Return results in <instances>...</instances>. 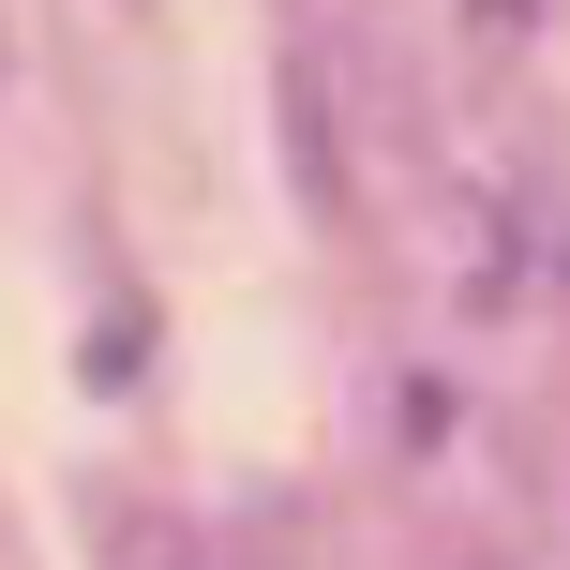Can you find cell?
Masks as SVG:
<instances>
[{
    "label": "cell",
    "instance_id": "6da1fadb",
    "mask_svg": "<svg viewBox=\"0 0 570 570\" xmlns=\"http://www.w3.org/2000/svg\"><path fill=\"white\" fill-rule=\"evenodd\" d=\"M106 556H120V570H196V556H180L150 511H106Z\"/></svg>",
    "mask_w": 570,
    "mask_h": 570
}]
</instances>
